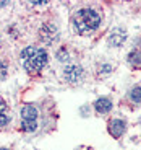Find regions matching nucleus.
Returning a JSON list of instances; mask_svg holds the SVG:
<instances>
[{
	"label": "nucleus",
	"mask_w": 141,
	"mask_h": 150,
	"mask_svg": "<svg viewBox=\"0 0 141 150\" xmlns=\"http://www.w3.org/2000/svg\"><path fill=\"white\" fill-rule=\"evenodd\" d=\"M73 23H75V30L80 34H89L99 26L101 16L99 13H96L91 8H81V10H78L75 13Z\"/></svg>",
	"instance_id": "nucleus-1"
},
{
	"label": "nucleus",
	"mask_w": 141,
	"mask_h": 150,
	"mask_svg": "<svg viewBox=\"0 0 141 150\" xmlns=\"http://www.w3.org/2000/svg\"><path fill=\"white\" fill-rule=\"evenodd\" d=\"M21 62L24 69L29 72H39L47 64V52L41 47H26L21 52Z\"/></svg>",
	"instance_id": "nucleus-2"
},
{
	"label": "nucleus",
	"mask_w": 141,
	"mask_h": 150,
	"mask_svg": "<svg viewBox=\"0 0 141 150\" xmlns=\"http://www.w3.org/2000/svg\"><path fill=\"white\" fill-rule=\"evenodd\" d=\"M21 127L26 132H33L37 129V108L34 105H24L21 108Z\"/></svg>",
	"instance_id": "nucleus-3"
},
{
	"label": "nucleus",
	"mask_w": 141,
	"mask_h": 150,
	"mask_svg": "<svg viewBox=\"0 0 141 150\" xmlns=\"http://www.w3.org/2000/svg\"><path fill=\"white\" fill-rule=\"evenodd\" d=\"M81 75H83V69L78 67V65H70V67L65 69V72H63V77H65V80L67 82H78L80 79H81Z\"/></svg>",
	"instance_id": "nucleus-4"
},
{
	"label": "nucleus",
	"mask_w": 141,
	"mask_h": 150,
	"mask_svg": "<svg viewBox=\"0 0 141 150\" xmlns=\"http://www.w3.org/2000/svg\"><path fill=\"white\" fill-rule=\"evenodd\" d=\"M41 36L45 42L50 44V42H54L57 39V28L54 25H44L41 30Z\"/></svg>",
	"instance_id": "nucleus-5"
},
{
	"label": "nucleus",
	"mask_w": 141,
	"mask_h": 150,
	"mask_svg": "<svg viewBox=\"0 0 141 150\" xmlns=\"http://www.w3.org/2000/svg\"><path fill=\"white\" fill-rule=\"evenodd\" d=\"M125 122H123L122 119H112L110 124H109V131H110V134L114 135V137H120V135L125 132Z\"/></svg>",
	"instance_id": "nucleus-6"
},
{
	"label": "nucleus",
	"mask_w": 141,
	"mask_h": 150,
	"mask_svg": "<svg viewBox=\"0 0 141 150\" xmlns=\"http://www.w3.org/2000/svg\"><path fill=\"white\" fill-rule=\"evenodd\" d=\"M94 108H96V111L99 114H105V112H109L112 109V101L109 98H99L96 101V105H94Z\"/></svg>",
	"instance_id": "nucleus-7"
},
{
	"label": "nucleus",
	"mask_w": 141,
	"mask_h": 150,
	"mask_svg": "<svg viewBox=\"0 0 141 150\" xmlns=\"http://www.w3.org/2000/svg\"><path fill=\"white\" fill-rule=\"evenodd\" d=\"M8 109L7 106H5L3 101H0V127H3V126H7L8 124Z\"/></svg>",
	"instance_id": "nucleus-8"
},
{
	"label": "nucleus",
	"mask_w": 141,
	"mask_h": 150,
	"mask_svg": "<svg viewBox=\"0 0 141 150\" xmlns=\"http://www.w3.org/2000/svg\"><path fill=\"white\" fill-rule=\"evenodd\" d=\"M125 36H126L125 31H123L120 36H117V30H115L114 33H112L110 39H109V41H110V46H122V42L125 41Z\"/></svg>",
	"instance_id": "nucleus-9"
},
{
	"label": "nucleus",
	"mask_w": 141,
	"mask_h": 150,
	"mask_svg": "<svg viewBox=\"0 0 141 150\" xmlns=\"http://www.w3.org/2000/svg\"><path fill=\"white\" fill-rule=\"evenodd\" d=\"M128 62H131L133 65H141V52L140 51H133L128 56Z\"/></svg>",
	"instance_id": "nucleus-10"
},
{
	"label": "nucleus",
	"mask_w": 141,
	"mask_h": 150,
	"mask_svg": "<svg viewBox=\"0 0 141 150\" xmlns=\"http://www.w3.org/2000/svg\"><path fill=\"white\" fill-rule=\"evenodd\" d=\"M130 100L135 103H141V86H135L130 91Z\"/></svg>",
	"instance_id": "nucleus-11"
},
{
	"label": "nucleus",
	"mask_w": 141,
	"mask_h": 150,
	"mask_svg": "<svg viewBox=\"0 0 141 150\" xmlns=\"http://www.w3.org/2000/svg\"><path fill=\"white\" fill-rule=\"evenodd\" d=\"M5 75H7V65L0 60V79H3Z\"/></svg>",
	"instance_id": "nucleus-12"
},
{
	"label": "nucleus",
	"mask_w": 141,
	"mask_h": 150,
	"mask_svg": "<svg viewBox=\"0 0 141 150\" xmlns=\"http://www.w3.org/2000/svg\"><path fill=\"white\" fill-rule=\"evenodd\" d=\"M59 59H60V60H67V59H68L67 52H65V51H60V52H59Z\"/></svg>",
	"instance_id": "nucleus-13"
},
{
	"label": "nucleus",
	"mask_w": 141,
	"mask_h": 150,
	"mask_svg": "<svg viewBox=\"0 0 141 150\" xmlns=\"http://www.w3.org/2000/svg\"><path fill=\"white\" fill-rule=\"evenodd\" d=\"M101 69H104V74H109V72L112 70V67H110V65H109V64H105L104 67H101Z\"/></svg>",
	"instance_id": "nucleus-14"
},
{
	"label": "nucleus",
	"mask_w": 141,
	"mask_h": 150,
	"mask_svg": "<svg viewBox=\"0 0 141 150\" xmlns=\"http://www.w3.org/2000/svg\"><path fill=\"white\" fill-rule=\"evenodd\" d=\"M7 4H8V2H0V7H5Z\"/></svg>",
	"instance_id": "nucleus-15"
},
{
	"label": "nucleus",
	"mask_w": 141,
	"mask_h": 150,
	"mask_svg": "<svg viewBox=\"0 0 141 150\" xmlns=\"http://www.w3.org/2000/svg\"><path fill=\"white\" fill-rule=\"evenodd\" d=\"M0 150H8V149H0Z\"/></svg>",
	"instance_id": "nucleus-16"
}]
</instances>
